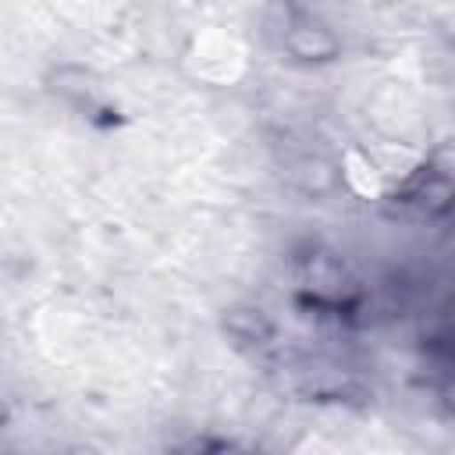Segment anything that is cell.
<instances>
[{"mask_svg": "<svg viewBox=\"0 0 455 455\" xmlns=\"http://www.w3.org/2000/svg\"><path fill=\"white\" fill-rule=\"evenodd\" d=\"M284 50L299 60H309V64L334 60L338 57V36L309 14H295L284 28Z\"/></svg>", "mask_w": 455, "mask_h": 455, "instance_id": "6da1fadb", "label": "cell"}, {"mask_svg": "<svg viewBox=\"0 0 455 455\" xmlns=\"http://www.w3.org/2000/svg\"><path fill=\"white\" fill-rule=\"evenodd\" d=\"M224 331L235 338V341H245V345H267L274 338V320L256 309V306H235L228 309L224 316Z\"/></svg>", "mask_w": 455, "mask_h": 455, "instance_id": "7a4b0ae2", "label": "cell"}]
</instances>
